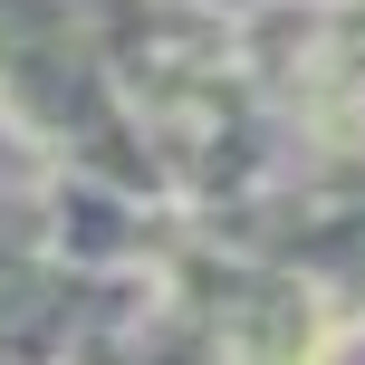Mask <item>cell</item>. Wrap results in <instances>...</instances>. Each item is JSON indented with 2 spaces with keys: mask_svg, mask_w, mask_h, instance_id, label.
Segmentation results:
<instances>
[{
  "mask_svg": "<svg viewBox=\"0 0 365 365\" xmlns=\"http://www.w3.org/2000/svg\"><path fill=\"white\" fill-rule=\"evenodd\" d=\"M317 289L38 164L0 173V365H346Z\"/></svg>",
  "mask_w": 365,
  "mask_h": 365,
  "instance_id": "cell-2",
  "label": "cell"
},
{
  "mask_svg": "<svg viewBox=\"0 0 365 365\" xmlns=\"http://www.w3.org/2000/svg\"><path fill=\"white\" fill-rule=\"evenodd\" d=\"M19 164L317 289L365 346V0H0Z\"/></svg>",
  "mask_w": 365,
  "mask_h": 365,
  "instance_id": "cell-1",
  "label": "cell"
}]
</instances>
